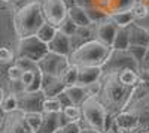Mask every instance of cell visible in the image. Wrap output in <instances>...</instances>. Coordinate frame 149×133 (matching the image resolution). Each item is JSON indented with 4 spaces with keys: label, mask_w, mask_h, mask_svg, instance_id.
Wrapping results in <instances>:
<instances>
[{
    "label": "cell",
    "mask_w": 149,
    "mask_h": 133,
    "mask_svg": "<svg viewBox=\"0 0 149 133\" xmlns=\"http://www.w3.org/2000/svg\"><path fill=\"white\" fill-rule=\"evenodd\" d=\"M131 15L133 20H145L148 18V8L142 3H134V6L131 8Z\"/></svg>",
    "instance_id": "1f68e13d"
},
{
    "label": "cell",
    "mask_w": 149,
    "mask_h": 133,
    "mask_svg": "<svg viewBox=\"0 0 149 133\" xmlns=\"http://www.w3.org/2000/svg\"><path fill=\"white\" fill-rule=\"evenodd\" d=\"M3 96H5V94H3L2 88H0V103H2V100H3Z\"/></svg>",
    "instance_id": "f6af8a7d"
},
{
    "label": "cell",
    "mask_w": 149,
    "mask_h": 133,
    "mask_svg": "<svg viewBox=\"0 0 149 133\" xmlns=\"http://www.w3.org/2000/svg\"><path fill=\"white\" fill-rule=\"evenodd\" d=\"M118 74V78L119 81L124 84V85H128V87H136L139 82V70L136 69H130V67H125V69H121L116 72Z\"/></svg>",
    "instance_id": "d6986e66"
},
{
    "label": "cell",
    "mask_w": 149,
    "mask_h": 133,
    "mask_svg": "<svg viewBox=\"0 0 149 133\" xmlns=\"http://www.w3.org/2000/svg\"><path fill=\"white\" fill-rule=\"evenodd\" d=\"M55 99L60 102L61 109H63V108H66V106H69V105H72V103H70V100H69V97H67V94L64 93V90H63V91H60V93L55 96Z\"/></svg>",
    "instance_id": "ab89813d"
},
{
    "label": "cell",
    "mask_w": 149,
    "mask_h": 133,
    "mask_svg": "<svg viewBox=\"0 0 149 133\" xmlns=\"http://www.w3.org/2000/svg\"><path fill=\"white\" fill-rule=\"evenodd\" d=\"M21 75H22V70L15 63L12 66H9V69H8V78H9V81H19Z\"/></svg>",
    "instance_id": "d590c367"
},
{
    "label": "cell",
    "mask_w": 149,
    "mask_h": 133,
    "mask_svg": "<svg viewBox=\"0 0 149 133\" xmlns=\"http://www.w3.org/2000/svg\"><path fill=\"white\" fill-rule=\"evenodd\" d=\"M67 17L73 21V24L76 27H91L93 22L88 17V14H86L85 8H81L78 5H73L70 8H67Z\"/></svg>",
    "instance_id": "2e32d148"
},
{
    "label": "cell",
    "mask_w": 149,
    "mask_h": 133,
    "mask_svg": "<svg viewBox=\"0 0 149 133\" xmlns=\"http://www.w3.org/2000/svg\"><path fill=\"white\" fill-rule=\"evenodd\" d=\"M30 2V0H9V2H8V5L10 6V9L12 10H18V9H21L24 5H27Z\"/></svg>",
    "instance_id": "60d3db41"
},
{
    "label": "cell",
    "mask_w": 149,
    "mask_h": 133,
    "mask_svg": "<svg viewBox=\"0 0 149 133\" xmlns=\"http://www.w3.org/2000/svg\"><path fill=\"white\" fill-rule=\"evenodd\" d=\"M33 76H34V70H24V72H22L19 81H21V84L24 85V90H26V87H29L30 84H31Z\"/></svg>",
    "instance_id": "74e56055"
},
{
    "label": "cell",
    "mask_w": 149,
    "mask_h": 133,
    "mask_svg": "<svg viewBox=\"0 0 149 133\" xmlns=\"http://www.w3.org/2000/svg\"><path fill=\"white\" fill-rule=\"evenodd\" d=\"M133 91L134 87L124 85L116 72H103L100 76V91L97 99L104 106L109 117H115L127 108Z\"/></svg>",
    "instance_id": "6da1fadb"
},
{
    "label": "cell",
    "mask_w": 149,
    "mask_h": 133,
    "mask_svg": "<svg viewBox=\"0 0 149 133\" xmlns=\"http://www.w3.org/2000/svg\"><path fill=\"white\" fill-rule=\"evenodd\" d=\"M94 29H93V34H94V39L98 41L100 43L106 45V46H112V42H113V38L118 32V26L113 22L109 15L104 17L103 20L97 21L95 24H93Z\"/></svg>",
    "instance_id": "30bf717a"
},
{
    "label": "cell",
    "mask_w": 149,
    "mask_h": 133,
    "mask_svg": "<svg viewBox=\"0 0 149 133\" xmlns=\"http://www.w3.org/2000/svg\"><path fill=\"white\" fill-rule=\"evenodd\" d=\"M102 74H103V70L98 66H78V81H76V84L85 87L91 82L98 81Z\"/></svg>",
    "instance_id": "5bb4252c"
},
{
    "label": "cell",
    "mask_w": 149,
    "mask_h": 133,
    "mask_svg": "<svg viewBox=\"0 0 149 133\" xmlns=\"http://www.w3.org/2000/svg\"><path fill=\"white\" fill-rule=\"evenodd\" d=\"M128 29V42L134 46H149V30L136 24L134 21L127 26Z\"/></svg>",
    "instance_id": "4fadbf2b"
},
{
    "label": "cell",
    "mask_w": 149,
    "mask_h": 133,
    "mask_svg": "<svg viewBox=\"0 0 149 133\" xmlns=\"http://www.w3.org/2000/svg\"><path fill=\"white\" fill-rule=\"evenodd\" d=\"M61 114H63L69 121H79L82 118V112H81V106L78 105H69L66 108L61 109Z\"/></svg>",
    "instance_id": "484cf974"
},
{
    "label": "cell",
    "mask_w": 149,
    "mask_h": 133,
    "mask_svg": "<svg viewBox=\"0 0 149 133\" xmlns=\"http://www.w3.org/2000/svg\"><path fill=\"white\" fill-rule=\"evenodd\" d=\"M2 2H6V3H8V2H9V0H2Z\"/></svg>",
    "instance_id": "c3c4849f"
},
{
    "label": "cell",
    "mask_w": 149,
    "mask_h": 133,
    "mask_svg": "<svg viewBox=\"0 0 149 133\" xmlns=\"http://www.w3.org/2000/svg\"><path fill=\"white\" fill-rule=\"evenodd\" d=\"M0 133H34L24 120V114L21 111L6 112L3 117V124Z\"/></svg>",
    "instance_id": "8fae6325"
},
{
    "label": "cell",
    "mask_w": 149,
    "mask_h": 133,
    "mask_svg": "<svg viewBox=\"0 0 149 133\" xmlns=\"http://www.w3.org/2000/svg\"><path fill=\"white\" fill-rule=\"evenodd\" d=\"M64 93L67 94V97H69V100H70L72 105H78V106H81L86 99H88V94H86L85 87L78 85V84H74V85H70V87H66V88H64Z\"/></svg>",
    "instance_id": "ac0fdd59"
},
{
    "label": "cell",
    "mask_w": 149,
    "mask_h": 133,
    "mask_svg": "<svg viewBox=\"0 0 149 133\" xmlns=\"http://www.w3.org/2000/svg\"><path fill=\"white\" fill-rule=\"evenodd\" d=\"M61 105L55 97H45L42 105V112H60Z\"/></svg>",
    "instance_id": "f1b7e54d"
},
{
    "label": "cell",
    "mask_w": 149,
    "mask_h": 133,
    "mask_svg": "<svg viewBox=\"0 0 149 133\" xmlns=\"http://www.w3.org/2000/svg\"><path fill=\"white\" fill-rule=\"evenodd\" d=\"M0 109H2L5 114L17 111V94L9 93V94L3 96V100H2V103H0Z\"/></svg>",
    "instance_id": "83f0119b"
},
{
    "label": "cell",
    "mask_w": 149,
    "mask_h": 133,
    "mask_svg": "<svg viewBox=\"0 0 149 133\" xmlns=\"http://www.w3.org/2000/svg\"><path fill=\"white\" fill-rule=\"evenodd\" d=\"M46 22L58 27L67 18V6L64 0H39Z\"/></svg>",
    "instance_id": "ba28073f"
},
{
    "label": "cell",
    "mask_w": 149,
    "mask_h": 133,
    "mask_svg": "<svg viewBox=\"0 0 149 133\" xmlns=\"http://www.w3.org/2000/svg\"><path fill=\"white\" fill-rule=\"evenodd\" d=\"M57 29H58L60 32H63L64 34H67L69 38H70V36H73L74 33H76V30H78V27L74 26V24H73V21H72L69 17H67V18H66L63 22H61V24H60V26H58Z\"/></svg>",
    "instance_id": "4dcf8cb0"
},
{
    "label": "cell",
    "mask_w": 149,
    "mask_h": 133,
    "mask_svg": "<svg viewBox=\"0 0 149 133\" xmlns=\"http://www.w3.org/2000/svg\"><path fill=\"white\" fill-rule=\"evenodd\" d=\"M61 84L66 87H70V85H74L78 81V66H74V64H69L63 72H61V75L58 76Z\"/></svg>",
    "instance_id": "44dd1931"
},
{
    "label": "cell",
    "mask_w": 149,
    "mask_h": 133,
    "mask_svg": "<svg viewBox=\"0 0 149 133\" xmlns=\"http://www.w3.org/2000/svg\"><path fill=\"white\" fill-rule=\"evenodd\" d=\"M82 121H85V127L95 129L97 132L104 133L107 130V112L104 106L98 102L97 97H88L81 105ZM84 129V127H81Z\"/></svg>",
    "instance_id": "277c9868"
},
{
    "label": "cell",
    "mask_w": 149,
    "mask_h": 133,
    "mask_svg": "<svg viewBox=\"0 0 149 133\" xmlns=\"http://www.w3.org/2000/svg\"><path fill=\"white\" fill-rule=\"evenodd\" d=\"M45 94L37 91H21L17 93V109L21 112H42Z\"/></svg>",
    "instance_id": "9c48e42d"
},
{
    "label": "cell",
    "mask_w": 149,
    "mask_h": 133,
    "mask_svg": "<svg viewBox=\"0 0 149 133\" xmlns=\"http://www.w3.org/2000/svg\"><path fill=\"white\" fill-rule=\"evenodd\" d=\"M40 84H42V72L39 69H36L33 81H31V84L29 87H26V91H37V90H40Z\"/></svg>",
    "instance_id": "e575fe53"
},
{
    "label": "cell",
    "mask_w": 149,
    "mask_h": 133,
    "mask_svg": "<svg viewBox=\"0 0 149 133\" xmlns=\"http://www.w3.org/2000/svg\"><path fill=\"white\" fill-rule=\"evenodd\" d=\"M136 3V0H112V5L109 9V14H116V12H124V10H130Z\"/></svg>",
    "instance_id": "cb8c5ba5"
},
{
    "label": "cell",
    "mask_w": 149,
    "mask_h": 133,
    "mask_svg": "<svg viewBox=\"0 0 149 133\" xmlns=\"http://www.w3.org/2000/svg\"><path fill=\"white\" fill-rule=\"evenodd\" d=\"M43 22L45 18L39 0H30L27 5L14 12V27L18 38L34 34Z\"/></svg>",
    "instance_id": "3957f363"
},
{
    "label": "cell",
    "mask_w": 149,
    "mask_h": 133,
    "mask_svg": "<svg viewBox=\"0 0 149 133\" xmlns=\"http://www.w3.org/2000/svg\"><path fill=\"white\" fill-rule=\"evenodd\" d=\"M15 64L24 72V70H36L37 66H36V62L30 58H24V57H15Z\"/></svg>",
    "instance_id": "f546056e"
},
{
    "label": "cell",
    "mask_w": 149,
    "mask_h": 133,
    "mask_svg": "<svg viewBox=\"0 0 149 133\" xmlns=\"http://www.w3.org/2000/svg\"><path fill=\"white\" fill-rule=\"evenodd\" d=\"M69 57L61 55L52 51H48L40 60L36 62V66L43 75H51V76H60L67 66H69Z\"/></svg>",
    "instance_id": "52a82bcc"
},
{
    "label": "cell",
    "mask_w": 149,
    "mask_h": 133,
    "mask_svg": "<svg viewBox=\"0 0 149 133\" xmlns=\"http://www.w3.org/2000/svg\"><path fill=\"white\" fill-rule=\"evenodd\" d=\"M46 52H48L46 43L42 42L40 39H37L36 34L18 38L17 57H24V58L33 60V62H37V60H40Z\"/></svg>",
    "instance_id": "8992f818"
},
{
    "label": "cell",
    "mask_w": 149,
    "mask_h": 133,
    "mask_svg": "<svg viewBox=\"0 0 149 133\" xmlns=\"http://www.w3.org/2000/svg\"><path fill=\"white\" fill-rule=\"evenodd\" d=\"M40 126L34 133H52L60 129V112H42Z\"/></svg>",
    "instance_id": "e0dca14e"
},
{
    "label": "cell",
    "mask_w": 149,
    "mask_h": 133,
    "mask_svg": "<svg viewBox=\"0 0 149 133\" xmlns=\"http://www.w3.org/2000/svg\"><path fill=\"white\" fill-rule=\"evenodd\" d=\"M130 46V42H128V29L127 27H119L115 38H113V42H112V50L115 51H127V48Z\"/></svg>",
    "instance_id": "ffe728a7"
},
{
    "label": "cell",
    "mask_w": 149,
    "mask_h": 133,
    "mask_svg": "<svg viewBox=\"0 0 149 133\" xmlns=\"http://www.w3.org/2000/svg\"><path fill=\"white\" fill-rule=\"evenodd\" d=\"M15 60V55L9 48L6 46H0V63L2 64H9Z\"/></svg>",
    "instance_id": "836d02e7"
},
{
    "label": "cell",
    "mask_w": 149,
    "mask_h": 133,
    "mask_svg": "<svg viewBox=\"0 0 149 133\" xmlns=\"http://www.w3.org/2000/svg\"><path fill=\"white\" fill-rule=\"evenodd\" d=\"M85 10H86V14H88V17H90V20H91L93 24L97 22V21H100V20H103L104 17H107L103 10H100V9L95 8V6H90V8H86Z\"/></svg>",
    "instance_id": "d6a6232c"
},
{
    "label": "cell",
    "mask_w": 149,
    "mask_h": 133,
    "mask_svg": "<svg viewBox=\"0 0 149 133\" xmlns=\"http://www.w3.org/2000/svg\"><path fill=\"white\" fill-rule=\"evenodd\" d=\"M148 48H149V46H134V45H130V46L127 48V52L134 58V62L140 66V64H142V62L146 58Z\"/></svg>",
    "instance_id": "d4e9b609"
},
{
    "label": "cell",
    "mask_w": 149,
    "mask_h": 133,
    "mask_svg": "<svg viewBox=\"0 0 149 133\" xmlns=\"http://www.w3.org/2000/svg\"><path fill=\"white\" fill-rule=\"evenodd\" d=\"M55 32H57V27L45 21V22L42 24V26H40L39 29H37V32H36L34 34H36V38H37V39H40L42 42L48 43L49 41H51V39L54 38Z\"/></svg>",
    "instance_id": "7402d4cb"
},
{
    "label": "cell",
    "mask_w": 149,
    "mask_h": 133,
    "mask_svg": "<svg viewBox=\"0 0 149 133\" xmlns=\"http://www.w3.org/2000/svg\"><path fill=\"white\" fill-rule=\"evenodd\" d=\"M148 17H149V6H148Z\"/></svg>",
    "instance_id": "7dc6e473"
},
{
    "label": "cell",
    "mask_w": 149,
    "mask_h": 133,
    "mask_svg": "<svg viewBox=\"0 0 149 133\" xmlns=\"http://www.w3.org/2000/svg\"><path fill=\"white\" fill-rule=\"evenodd\" d=\"M112 51L110 46H106L95 39H90L70 51L69 63L74 66H98L102 67Z\"/></svg>",
    "instance_id": "7a4b0ae2"
},
{
    "label": "cell",
    "mask_w": 149,
    "mask_h": 133,
    "mask_svg": "<svg viewBox=\"0 0 149 133\" xmlns=\"http://www.w3.org/2000/svg\"><path fill=\"white\" fill-rule=\"evenodd\" d=\"M63 90H64V85L61 84L58 76H51V75H43L42 74L40 91L45 94V97H55V96Z\"/></svg>",
    "instance_id": "9a60e30c"
},
{
    "label": "cell",
    "mask_w": 149,
    "mask_h": 133,
    "mask_svg": "<svg viewBox=\"0 0 149 133\" xmlns=\"http://www.w3.org/2000/svg\"><path fill=\"white\" fill-rule=\"evenodd\" d=\"M63 133H81V126L78 121H69L64 127H61Z\"/></svg>",
    "instance_id": "f35d334b"
},
{
    "label": "cell",
    "mask_w": 149,
    "mask_h": 133,
    "mask_svg": "<svg viewBox=\"0 0 149 133\" xmlns=\"http://www.w3.org/2000/svg\"><path fill=\"white\" fill-rule=\"evenodd\" d=\"M22 114H24V120H26L27 126L33 132H36L39 129L40 121H42V115H43L42 112H22Z\"/></svg>",
    "instance_id": "4316f807"
},
{
    "label": "cell",
    "mask_w": 149,
    "mask_h": 133,
    "mask_svg": "<svg viewBox=\"0 0 149 133\" xmlns=\"http://www.w3.org/2000/svg\"><path fill=\"white\" fill-rule=\"evenodd\" d=\"M46 46H48V51H52V52H57L61 55H69L72 51L70 38L67 34H64L63 32H60L58 29L54 34V38L46 43Z\"/></svg>",
    "instance_id": "7c38bea8"
},
{
    "label": "cell",
    "mask_w": 149,
    "mask_h": 133,
    "mask_svg": "<svg viewBox=\"0 0 149 133\" xmlns=\"http://www.w3.org/2000/svg\"><path fill=\"white\" fill-rule=\"evenodd\" d=\"M104 133H119V132H118V130H115L113 127H110V129H107Z\"/></svg>",
    "instance_id": "ee69618b"
},
{
    "label": "cell",
    "mask_w": 149,
    "mask_h": 133,
    "mask_svg": "<svg viewBox=\"0 0 149 133\" xmlns=\"http://www.w3.org/2000/svg\"><path fill=\"white\" fill-rule=\"evenodd\" d=\"M109 17L113 20V22L116 24L118 27H127L134 21L133 15H131V9L130 10H124V12H116V14H112Z\"/></svg>",
    "instance_id": "603a6c76"
},
{
    "label": "cell",
    "mask_w": 149,
    "mask_h": 133,
    "mask_svg": "<svg viewBox=\"0 0 149 133\" xmlns=\"http://www.w3.org/2000/svg\"><path fill=\"white\" fill-rule=\"evenodd\" d=\"M3 117H5V112L0 109V129H2V124H3Z\"/></svg>",
    "instance_id": "7bdbcfd3"
},
{
    "label": "cell",
    "mask_w": 149,
    "mask_h": 133,
    "mask_svg": "<svg viewBox=\"0 0 149 133\" xmlns=\"http://www.w3.org/2000/svg\"><path fill=\"white\" fill-rule=\"evenodd\" d=\"M136 3H142V5H145L148 8L149 6V0H136Z\"/></svg>",
    "instance_id": "b9f144b4"
},
{
    "label": "cell",
    "mask_w": 149,
    "mask_h": 133,
    "mask_svg": "<svg viewBox=\"0 0 149 133\" xmlns=\"http://www.w3.org/2000/svg\"><path fill=\"white\" fill-rule=\"evenodd\" d=\"M52 133H63V130H61V129H57L55 132H52Z\"/></svg>",
    "instance_id": "bcb514c9"
},
{
    "label": "cell",
    "mask_w": 149,
    "mask_h": 133,
    "mask_svg": "<svg viewBox=\"0 0 149 133\" xmlns=\"http://www.w3.org/2000/svg\"><path fill=\"white\" fill-rule=\"evenodd\" d=\"M125 109L133 112L137 118L136 133H149V93L139 94L133 91L131 100Z\"/></svg>",
    "instance_id": "5b68a950"
},
{
    "label": "cell",
    "mask_w": 149,
    "mask_h": 133,
    "mask_svg": "<svg viewBox=\"0 0 149 133\" xmlns=\"http://www.w3.org/2000/svg\"><path fill=\"white\" fill-rule=\"evenodd\" d=\"M85 90H86L88 97H97V96H98V91H100V79L95 81V82L88 84V85H85Z\"/></svg>",
    "instance_id": "8d00e7d4"
}]
</instances>
